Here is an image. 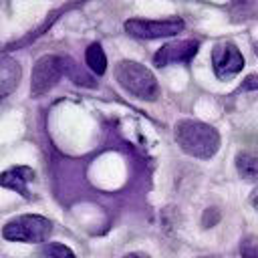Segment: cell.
I'll return each instance as SVG.
<instances>
[{"label": "cell", "mask_w": 258, "mask_h": 258, "mask_svg": "<svg viewBox=\"0 0 258 258\" xmlns=\"http://www.w3.org/2000/svg\"><path fill=\"white\" fill-rule=\"evenodd\" d=\"M85 62H87V69L93 75H97V77L105 75V71H107V56H105V50L101 48L99 42H91L87 46V50H85Z\"/></svg>", "instance_id": "10"}, {"label": "cell", "mask_w": 258, "mask_h": 258, "mask_svg": "<svg viewBox=\"0 0 258 258\" xmlns=\"http://www.w3.org/2000/svg\"><path fill=\"white\" fill-rule=\"evenodd\" d=\"M20 77H22V69L16 58L12 56L0 58V99L14 93V89L20 83Z\"/></svg>", "instance_id": "9"}, {"label": "cell", "mask_w": 258, "mask_h": 258, "mask_svg": "<svg viewBox=\"0 0 258 258\" xmlns=\"http://www.w3.org/2000/svg\"><path fill=\"white\" fill-rule=\"evenodd\" d=\"M60 77H64L62 56H56V54H44V56H40L34 62V67H32L30 95L32 97L46 95L60 81Z\"/></svg>", "instance_id": "5"}, {"label": "cell", "mask_w": 258, "mask_h": 258, "mask_svg": "<svg viewBox=\"0 0 258 258\" xmlns=\"http://www.w3.org/2000/svg\"><path fill=\"white\" fill-rule=\"evenodd\" d=\"M254 89H258V75H248L242 81V85L238 87V93H242V91H254Z\"/></svg>", "instance_id": "15"}, {"label": "cell", "mask_w": 258, "mask_h": 258, "mask_svg": "<svg viewBox=\"0 0 258 258\" xmlns=\"http://www.w3.org/2000/svg\"><path fill=\"white\" fill-rule=\"evenodd\" d=\"M34 179V169L28 165H14L8 171L0 173V185L6 189H14L20 196L28 198V183Z\"/></svg>", "instance_id": "8"}, {"label": "cell", "mask_w": 258, "mask_h": 258, "mask_svg": "<svg viewBox=\"0 0 258 258\" xmlns=\"http://www.w3.org/2000/svg\"><path fill=\"white\" fill-rule=\"evenodd\" d=\"M62 64H64V75L71 77L77 85H83V87H95V79L91 75H87L71 56H62Z\"/></svg>", "instance_id": "11"}, {"label": "cell", "mask_w": 258, "mask_h": 258, "mask_svg": "<svg viewBox=\"0 0 258 258\" xmlns=\"http://www.w3.org/2000/svg\"><path fill=\"white\" fill-rule=\"evenodd\" d=\"M175 141L181 151L198 159H210L220 149V133L212 125L196 119H179L175 123Z\"/></svg>", "instance_id": "1"}, {"label": "cell", "mask_w": 258, "mask_h": 258, "mask_svg": "<svg viewBox=\"0 0 258 258\" xmlns=\"http://www.w3.org/2000/svg\"><path fill=\"white\" fill-rule=\"evenodd\" d=\"M254 52L258 54V42H254Z\"/></svg>", "instance_id": "18"}, {"label": "cell", "mask_w": 258, "mask_h": 258, "mask_svg": "<svg viewBox=\"0 0 258 258\" xmlns=\"http://www.w3.org/2000/svg\"><path fill=\"white\" fill-rule=\"evenodd\" d=\"M200 258H222V256H200Z\"/></svg>", "instance_id": "19"}, {"label": "cell", "mask_w": 258, "mask_h": 258, "mask_svg": "<svg viewBox=\"0 0 258 258\" xmlns=\"http://www.w3.org/2000/svg\"><path fill=\"white\" fill-rule=\"evenodd\" d=\"M185 28L183 18L179 16H169L161 20H145V18H129L125 22V32L135 36V38H165V36H175Z\"/></svg>", "instance_id": "4"}, {"label": "cell", "mask_w": 258, "mask_h": 258, "mask_svg": "<svg viewBox=\"0 0 258 258\" xmlns=\"http://www.w3.org/2000/svg\"><path fill=\"white\" fill-rule=\"evenodd\" d=\"M250 204H252V206H254V210L258 212V187L252 191V196H250Z\"/></svg>", "instance_id": "16"}, {"label": "cell", "mask_w": 258, "mask_h": 258, "mask_svg": "<svg viewBox=\"0 0 258 258\" xmlns=\"http://www.w3.org/2000/svg\"><path fill=\"white\" fill-rule=\"evenodd\" d=\"M123 258H149L145 252H131V254H127V256H123Z\"/></svg>", "instance_id": "17"}, {"label": "cell", "mask_w": 258, "mask_h": 258, "mask_svg": "<svg viewBox=\"0 0 258 258\" xmlns=\"http://www.w3.org/2000/svg\"><path fill=\"white\" fill-rule=\"evenodd\" d=\"M242 258H258V240L256 238H244L240 244Z\"/></svg>", "instance_id": "14"}, {"label": "cell", "mask_w": 258, "mask_h": 258, "mask_svg": "<svg viewBox=\"0 0 258 258\" xmlns=\"http://www.w3.org/2000/svg\"><path fill=\"white\" fill-rule=\"evenodd\" d=\"M200 48L198 40H175V42H167L161 48H157V52L153 54V64L155 67H167L173 62H189L196 52Z\"/></svg>", "instance_id": "7"}, {"label": "cell", "mask_w": 258, "mask_h": 258, "mask_svg": "<svg viewBox=\"0 0 258 258\" xmlns=\"http://www.w3.org/2000/svg\"><path fill=\"white\" fill-rule=\"evenodd\" d=\"M52 232L50 220L36 214L16 216L2 226V236L8 242H26V244H40Z\"/></svg>", "instance_id": "3"}, {"label": "cell", "mask_w": 258, "mask_h": 258, "mask_svg": "<svg viewBox=\"0 0 258 258\" xmlns=\"http://www.w3.org/2000/svg\"><path fill=\"white\" fill-rule=\"evenodd\" d=\"M212 64L220 81H230L244 69V56L234 42H218L212 48Z\"/></svg>", "instance_id": "6"}, {"label": "cell", "mask_w": 258, "mask_h": 258, "mask_svg": "<svg viewBox=\"0 0 258 258\" xmlns=\"http://www.w3.org/2000/svg\"><path fill=\"white\" fill-rule=\"evenodd\" d=\"M40 254L44 258H77L75 252L69 246L60 244V242H48V244H44L42 250H40Z\"/></svg>", "instance_id": "13"}, {"label": "cell", "mask_w": 258, "mask_h": 258, "mask_svg": "<svg viewBox=\"0 0 258 258\" xmlns=\"http://www.w3.org/2000/svg\"><path fill=\"white\" fill-rule=\"evenodd\" d=\"M236 169L244 179H258V155L240 153L236 157Z\"/></svg>", "instance_id": "12"}, {"label": "cell", "mask_w": 258, "mask_h": 258, "mask_svg": "<svg viewBox=\"0 0 258 258\" xmlns=\"http://www.w3.org/2000/svg\"><path fill=\"white\" fill-rule=\"evenodd\" d=\"M115 79L117 83L131 93L133 97L141 101H155L159 97V85L153 73L135 60H119L115 67Z\"/></svg>", "instance_id": "2"}]
</instances>
